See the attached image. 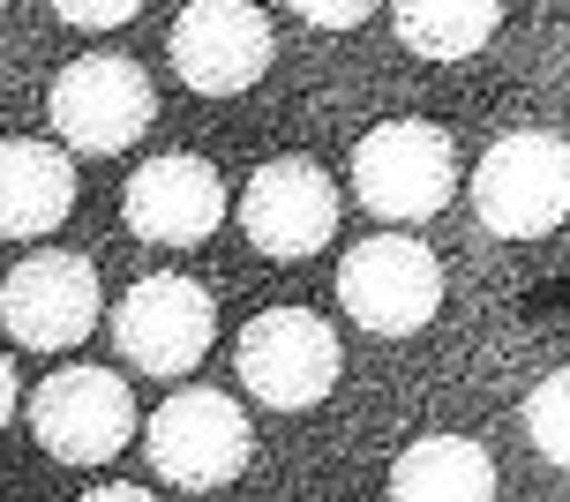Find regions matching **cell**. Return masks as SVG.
Returning a JSON list of instances; mask_svg holds the SVG:
<instances>
[{
  "label": "cell",
  "instance_id": "obj_1",
  "mask_svg": "<svg viewBox=\"0 0 570 502\" xmlns=\"http://www.w3.org/2000/svg\"><path fill=\"white\" fill-rule=\"evenodd\" d=\"M142 450H150V473L166 488H188V495H218L248 473L256 457V427L233 405L226 391H173L150 427H142Z\"/></svg>",
  "mask_w": 570,
  "mask_h": 502
},
{
  "label": "cell",
  "instance_id": "obj_2",
  "mask_svg": "<svg viewBox=\"0 0 570 502\" xmlns=\"http://www.w3.org/2000/svg\"><path fill=\"white\" fill-rule=\"evenodd\" d=\"M233 367H240V391L271 405V413H308L338 391V331L315 315V307H263L256 323L233 345Z\"/></svg>",
  "mask_w": 570,
  "mask_h": 502
},
{
  "label": "cell",
  "instance_id": "obj_3",
  "mask_svg": "<svg viewBox=\"0 0 570 502\" xmlns=\"http://www.w3.org/2000/svg\"><path fill=\"white\" fill-rule=\"evenodd\" d=\"M353 196L383 225H421L458 196V150L428 120H383L353 142Z\"/></svg>",
  "mask_w": 570,
  "mask_h": 502
},
{
  "label": "cell",
  "instance_id": "obj_4",
  "mask_svg": "<svg viewBox=\"0 0 570 502\" xmlns=\"http://www.w3.org/2000/svg\"><path fill=\"white\" fill-rule=\"evenodd\" d=\"M473 218L503 240H541L570 218V142L548 128L488 142L473 173Z\"/></svg>",
  "mask_w": 570,
  "mask_h": 502
},
{
  "label": "cell",
  "instance_id": "obj_5",
  "mask_svg": "<svg viewBox=\"0 0 570 502\" xmlns=\"http://www.w3.org/2000/svg\"><path fill=\"white\" fill-rule=\"evenodd\" d=\"M98 263L76 248H30L8 278H0V331L30 345V353H76L98 331Z\"/></svg>",
  "mask_w": 570,
  "mask_h": 502
},
{
  "label": "cell",
  "instance_id": "obj_6",
  "mask_svg": "<svg viewBox=\"0 0 570 502\" xmlns=\"http://www.w3.org/2000/svg\"><path fill=\"white\" fill-rule=\"evenodd\" d=\"M114 345L128 353L136 375H158V383H180L188 367H203V353L218 345V301L203 293L196 278H173V270H150L120 293L114 307Z\"/></svg>",
  "mask_w": 570,
  "mask_h": 502
},
{
  "label": "cell",
  "instance_id": "obj_7",
  "mask_svg": "<svg viewBox=\"0 0 570 502\" xmlns=\"http://www.w3.org/2000/svg\"><path fill=\"white\" fill-rule=\"evenodd\" d=\"M30 435L60 465H106L136 435V397H128V383L114 367H90V361L53 367L30 391Z\"/></svg>",
  "mask_w": 570,
  "mask_h": 502
},
{
  "label": "cell",
  "instance_id": "obj_8",
  "mask_svg": "<svg viewBox=\"0 0 570 502\" xmlns=\"http://www.w3.org/2000/svg\"><path fill=\"white\" fill-rule=\"evenodd\" d=\"M46 112H53V128H60L68 150L114 158V150H128V142L158 120V98H150V76H142L128 53H83L53 76Z\"/></svg>",
  "mask_w": 570,
  "mask_h": 502
},
{
  "label": "cell",
  "instance_id": "obj_9",
  "mask_svg": "<svg viewBox=\"0 0 570 502\" xmlns=\"http://www.w3.org/2000/svg\"><path fill=\"white\" fill-rule=\"evenodd\" d=\"M338 307L375 337H413L443 307V263L413 233H375L338 263Z\"/></svg>",
  "mask_w": 570,
  "mask_h": 502
},
{
  "label": "cell",
  "instance_id": "obj_10",
  "mask_svg": "<svg viewBox=\"0 0 570 502\" xmlns=\"http://www.w3.org/2000/svg\"><path fill=\"white\" fill-rule=\"evenodd\" d=\"M271 53H278V38H271V16L256 0H188L166 30L173 76L196 98H233V90L263 83Z\"/></svg>",
  "mask_w": 570,
  "mask_h": 502
},
{
  "label": "cell",
  "instance_id": "obj_11",
  "mask_svg": "<svg viewBox=\"0 0 570 502\" xmlns=\"http://www.w3.org/2000/svg\"><path fill=\"white\" fill-rule=\"evenodd\" d=\"M240 233L256 240L271 263H301V255L331 248L338 233V188L315 158H271L256 180L240 188Z\"/></svg>",
  "mask_w": 570,
  "mask_h": 502
},
{
  "label": "cell",
  "instance_id": "obj_12",
  "mask_svg": "<svg viewBox=\"0 0 570 502\" xmlns=\"http://www.w3.org/2000/svg\"><path fill=\"white\" fill-rule=\"evenodd\" d=\"M128 225H136L150 248H203L218 225H226V180L188 158V150H166L142 173H128V196H120Z\"/></svg>",
  "mask_w": 570,
  "mask_h": 502
},
{
  "label": "cell",
  "instance_id": "obj_13",
  "mask_svg": "<svg viewBox=\"0 0 570 502\" xmlns=\"http://www.w3.org/2000/svg\"><path fill=\"white\" fill-rule=\"evenodd\" d=\"M76 210V166L60 142L8 136L0 142V240H46Z\"/></svg>",
  "mask_w": 570,
  "mask_h": 502
},
{
  "label": "cell",
  "instance_id": "obj_14",
  "mask_svg": "<svg viewBox=\"0 0 570 502\" xmlns=\"http://www.w3.org/2000/svg\"><path fill=\"white\" fill-rule=\"evenodd\" d=\"M391 495L399 502H488L495 495V465L465 435H421L391 465Z\"/></svg>",
  "mask_w": 570,
  "mask_h": 502
},
{
  "label": "cell",
  "instance_id": "obj_15",
  "mask_svg": "<svg viewBox=\"0 0 570 502\" xmlns=\"http://www.w3.org/2000/svg\"><path fill=\"white\" fill-rule=\"evenodd\" d=\"M399 46L421 60H473L503 23V0H391Z\"/></svg>",
  "mask_w": 570,
  "mask_h": 502
},
{
  "label": "cell",
  "instance_id": "obj_16",
  "mask_svg": "<svg viewBox=\"0 0 570 502\" xmlns=\"http://www.w3.org/2000/svg\"><path fill=\"white\" fill-rule=\"evenodd\" d=\"M525 435H533V450H541L548 465H563V473H570V367H563V375H548L541 391L525 397Z\"/></svg>",
  "mask_w": 570,
  "mask_h": 502
},
{
  "label": "cell",
  "instance_id": "obj_17",
  "mask_svg": "<svg viewBox=\"0 0 570 502\" xmlns=\"http://www.w3.org/2000/svg\"><path fill=\"white\" fill-rule=\"evenodd\" d=\"M301 23H315V30H353V23H368L383 0H285Z\"/></svg>",
  "mask_w": 570,
  "mask_h": 502
},
{
  "label": "cell",
  "instance_id": "obj_18",
  "mask_svg": "<svg viewBox=\"0 0 570 502\" xmlns=\"http://www.w3.org/2000/svg\"><path fill=\"white\" fill-rule=\"evenodd\" d=\"M53 16L76 30H114L128 16H142V0H53Z\"/></svg>",
  "mask_w": 570,
  "mask_h": 502
},
{
  "label": "cell",
  "instance_id": "obj_19",
  "mask_svg": "<svg viewBox=\"0 0 570 502\" xmlns=\"http://www.w3.org/2000/svg\"><path fill=\"white\" fill-rule=\"evenodd\" d=\"M16 405H23V383H16V361L0 353V427L16 420Z\"/></svg>",
  "mask_w": 570,
  "mask_h": 502
}]
</instances>
